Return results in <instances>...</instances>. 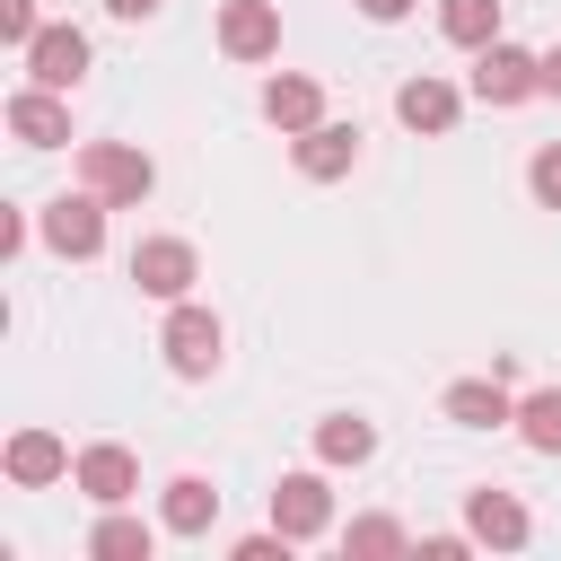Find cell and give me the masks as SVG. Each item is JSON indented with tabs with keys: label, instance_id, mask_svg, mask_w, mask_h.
<instances>
[{
	"label": "cell",
	"instance_id": "30bf717a",
	"mask_svg": "<svg viewBox=\"0 0 561 561\" xmlns=\"http://www.w3.org/2000/svg\"><path fill=\"white\" fill-rule=\"evenodd\" d=\"M289 158L307 184H333L359 167V123H316V131H289Z\"/></svg>",
	"mask_w": 561,
	"mask_h": 561
},
{
	"label": "cell",
	"instance_id": "6da1fadb",
	"mask_svg": "<svg viewBox=\"0 0 561 561\" xmlns=\"http://www.w3.org/2000/svg\"><path fill=\"white\" fill-rule=\"evenodd\" d=\"M79 184H88L96 202L131 210V202H149L158 167H149V149H131V140H88V149H79Z\"/></svg>",
	"mask_w": 561,
	"mask_h": 561
},
{
	"label": "cell",
	"instance_id": "4fadbf2b",
	"mask_svg": "<svg viewBox=\"0 0 561 561\" xmlns=\"http://www.w3.org/2000/svg\"><path fill=\"white\" fill-rule=\"evenodd\" d=\"M456 114H465V96H456L438 70H421V79L394 88V123H403V131H456Z\"/></svg>",
	"mask_w": 561,
	"mask_h": 561
},
{
	"label": "cell",
	"instance_id": "52a82bcc",
	"mask_svg": "<svg viewBox=\"0 0 561 561\" xmlns=\"http://www.w3.org/2000/svg\"><path fill=\"white\" fill-rule=\"evenodd\" d=\"M70 482H79L96 508H123V500L140 491V456H131V447H114V438H96V447H79Z\"/></svg>",
	"mask_w": 561,
	"mask_h": 561
},
{
	"label": "cell",
	"instance_id": "ac0fdd59",
	"mask_svg": "<svg viewBox=\"0 0 561 561\" xmlns=\"http://www.w3.org/2000/svg\"><path fill=\"white\" fill-rule=\"evenodd\" d=\"M377 456V430L359 412H324L316 421V465H368Z\"/></svg>",
	"mask_w": 561,
	"mask_h": 561
},
{
	"label": "cell",
	"instance_id": "2e32d148",
	"mask_svg": "<svg viewBox=\"0 0 561 561\" xmlns=\"http://www.w3.org/2000/svg\"><path fill=\"white\" fill-rule=\"evenodd\" d=\"M447 421H456V430H508L517 403H508L500 368H491V377H456V386H447Z\"/></svg>",
	"mask_w": 561,
	"mask_h": 561
},
{
	"label": "cell",
	"instance_id": "f1b7e54d",
	"mask_svg": "<svg viewBox=\"0 0 561 561\" xmlns=\"http://www.w3.org/2000/svg\"><path fill=\"white\" fill-rule=\"evenodd\" d=\"M158 0H105V18H149Z\"/></svg>",
	"mask_w": 561,
	"mask_h": 561
},
{
	"label": "cell",
	"instance_id": "ffe728a7",
	"mask_svg": "<svg viewBox=\"0 0 561 561\" xmlns=\"http://www.w3.org/2000/svg\"><path fill=\"white\" fill-rule=\"evenodd\" d=\"M438 26H447V44L482 53V44H500V0H438Z\"/></svg>",
	"mask_w": 561,
	"mask_h": 561
},
{
	"label": "cell",
	"instance_id": "4316f807",
	"mask_svg": "<svg viewBox=\"0 0 561 561\" xmlns=\"http://www.w3.org/2000/svg\"><path fill=\"white\" fill-rule=\"evenodd\" d=\"M359 18H377V26H394V18H412V0H359Z\"/></svg>",
	"mask_w": 561,
	"mask_h": 561
},
{
	"label": "cell",
	"instance_id": "d6986e66",
	"mask_svg": "<svg viewBox=\"0 0 561 561\" xmlns=\"http://www.w3.org/2000/svg\"><path fill=\"white\" fill-rule=\"evenodd\" d=\"M149 543H158V526H149V517H123V508H105L96 535H88L96 561H149Z\"/></svg>",
	"mask_w": 561,
	"mask_h": 561
},
{
	"label": "cell",
	"instance_id": "5b68a950",
	"mask_svg": "<svg viewBox=\"0 0 561 561\" xmlns=\"http://www.w3.org/2000/svg\"><path fill=\"white\" fill-rule=\"evenodd\" d=\"M131 280H140V298H167V307H175V298L202 280V263H193L184 237H140V245H131Z\"/></svg>",
	"mask_w": 561,
	"mask_h": 561
},
{
	"label": "cell",
	"instance_id": "484cf974",
	"mask_svg": "<svg viewBox=\"0 0 561 561\" xmlns=\"http://www.w3.org/2000/svg\"><path fill=\"white\" fill-rule=\"evenodd\" d=\"M421 552H430V561H465V552H473V526H465V535H421Z\"/></svg>",
	"mask_w": 561,
	"mask_h": 561
},
{
	"label": "cell",
	"instance_id": "e0dca14e",
	"mask_svg": "<svg viewBox=\"0 0 561 561\" xmlns=\"http://www.w3.org/2000/svg\"><path fill=\"white\" fill-rule=\"evenodd\" d=\"M210 517H219V491H210L202 473H175L167 500H158V526H167V535H210Z\"/></svg>",
	"mask_w": 561,
	"mask_h": 561
},
{
	"label": "cell",
	"instance_id": "9a60e30c",
	"mask_svg": "<svg viewBox=\"0 0 561 561\" xmlns=\"http://www.w3.org/2000/svg\"><path fill=\"white\" fill-rule=\"evenodd\" d=\"M263 123H280V131H316V123H324V88H316L307 70H272V79H263Z\"/></svg>",
	"mask_w": 561,
	"mask_h": 561
},
{
	"label": "cell",
	"instance_id": "3957f363",
	"mask_svg": "<svg viewBox=\"0 0 561 561\" xmlns=\"http://www.w3.org/2000/svg\"><path fill=\"white\" fill-rule=\"evenodd\" d=\"M105 210H114V202H96V193L79 184V193L44 202V219H35V228H44V245H53V254L88 263V254H105Z\"/></svg>",
	"mask_w": 561,
	"mask_h": 561
},
{
	"label": "cell",
	"instance_id": "277c9868",
	"mask_svg": "<svg viewBox=\"0 0 561 561\" xmlns=\"http://www.w3.org/2000/svg\"><path fill=\"white\" fill-rule=\"evenodd\" d=\"M158 351H167V368H175V377H210V368H219V351H228V333H219V316H210V307L175 298V316H167Z\"/></svg>",
	"mask_w": 561,
	"mask_h": 561
},
{
	"label": "cell",
	"instance_id": "cb8c5ba5",
	"mask_svg": "<svg viewBox=\"0 0 561 561\" xmlns=\"http://www.w3.org/2000/svg\"><path fill=\"white\" fill-rule=\"evenodd\" d=\"M35 26H44V18H35V0H0V44H18V53H26V44H35Z\"/></svg>",
	"mask_w": 561,
	"mask_h": 561
},
{
	"label": "cell",
	"instance_id": "603a6c76",
	"mask_svg": "<svg viewBox=\"0 0 561 561\" xmlns=\"http://www.w3.org/2000/svg\"><path fill=\"white\" fill-rule=\"evenodd\" d=\"M526 184H535V202H543V210H561V140H543V149L526 158Z\"/></svg>",
	"mask_w": 561,
	"mask_h": 561
},
{
	"label": "cell",
	"instance_id": "d4e9b609",
	"mask_svg": "<svg viewBox=\"0 0 561 561\" xmlns=\"http://www.w3.org/2000/svg\"><path fill=\"white\" fill-rule=\"evenodd\" d=\"M228 552H237V561H289V535H280V526H263V535H237Z\"/></svg>",
	"mask_w": 561,
	"mask_h": 561
},
{
	"label": "cell",
	"instance_id": "8fae6325",
	"mask_svg": "<svg viewBox=\"0 0 561 561\" xmlns=\"http://www.w3.org/2000/svg\"><path fill=\"white\" fill-rule=\"evenodd\" d=\"M70 465H79V456H70V447H61L53 430H18V438L0 447V473H9L18 491H44V482H61Z\"/></svg>",
	"mask_w": 561,
	"mask_h": 561
},
{
	"label": "cell",
	"instance_id": "7402d4cb",
	"mask_svg": "<svg viewBox=\"0 0 561 561\" xmlns=\"http://www.w3.org/2000/svg\"><path fill=\"white\" fill-rule=\"evenodd\" d=\"M342 543H351V552H403L412 535H403L394 517H351V535H342Z\"/></svg>",
	"mask_w": 561,
	"mask_h": 561
},
{
	"label": "cell",
	"instance_id": "7a4b0ae2",
	"mask_svg": "<svg viewBox=\"0 0 561 561\" xmlns=\"http://www.w3.org/2000/svg\"><path fill=\"white\" fill-rule=\"evenodd\" d=\"M473 96L482 105H526V96H543V53H526V44H482L473 53Z\"/></svg>",
	"mask_w": 561,
	"mask_h": 561
},
{
	"label": "cell",
	"instance_id": "83f0119b",
	"mask_svg": "<svg viewBox=\"0 0 561 561\" xmlns=\"http://www.w3.org/2000/svg\"><path fill=\"white\" fill-rule=\"evenodd\" d=\"M543 96H561V44L543 53Z\"/></svg>",
	"mask_w": 561,
	"mask_h": 561
},
{
	"label": "cell",
	"instance_id": "9c48e42d",
	"mask_svg": "<svg viewBox=\"0 0 561 561\" xmlns=\"http://www.w3.org/2000/svg\"><path fill=\"white\" fill-rule=\"evenodd\" d=\"M26 79L70 96V88L88 79V35H79V26H35V44H26Z\"/></svg>",
	"mask_w": 561,
	"mask_h": 561
},
{
	"label": "cell",
	"instance_id": "ba28073f",
	"mask_svg": "<svg viewBox=\"0 0 561 561\" xmlns=\"http://www.w3.org/2000/svg\"><path fill=\"white\" fill-rule=\"evenodd\" d=\"M219 53L228 61H272L280 53V9L272 0H228L219 9Z\"/></svg>",
	"mask_w": 561,
	"mask_h": 561
},
{
	"label": "cell",
	"instance_id": "7c38bea8",
	"mask_svg": "<svg viewBox=\"0 0 561 561\" xmlns=\"http://www.w3.org/2000/svg\"><path fill=\"white\" fill-rule=\"evenodd\" d=\"M465 526H473V543H491V552H517L526 535H535V517L517 508V491H465Z\"/></svg>",
	"mask_w": 561,
	"mask_h": 561
},
{
	"label": "cell",
	"instance_id": "5bb4252c",
	"mask_svg": "<svg viewBox=\"0 0 561 561\" xmlns=\"http://www.w3.org/2000/svg\"><path fill=\"white\" fill-rule=\"evenodd\" d=\"M9 131H18L26 149H61V140H70V105H61V88H35V79H26V88L9 96Z\"/></svg>",
	"mask_w": 561,
	"mask_h": 561
},
{
	"label": "cell",
	"instance_id": "44dd1931",
	"mask_svg": "<svg viewBox=\"0 0 561 561\" xmlns=\"http://www.w3.org/2000/svg\"><path fill=\"white\" fill-rule=\"evenodd\" d=\"M517 438H526L535 456H561V386L517 394Z\"/></svg>",
	"mask_w": 561,
	"mask_h": 561
},
{
	"label": "cell",
	"instance_id": "8992f818",
	"mask_svg": "<svg viewBox=\"0 0 561 561\" xmlns=\"http://www.w3.org/2000/svg\"><path fill=\"white\" fill-rule=\"evenodd\" d=\"M272 526H280L289 543H316V535L333 526V491H324V473H280V482H272Z\"/></svg>",
	"mask_w": 561,
	"mask_h": 561
}]
</instances>
